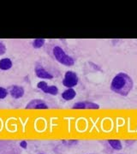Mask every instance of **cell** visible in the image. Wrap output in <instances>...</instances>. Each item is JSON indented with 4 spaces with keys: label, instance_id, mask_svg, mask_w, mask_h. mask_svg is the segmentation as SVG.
<instances>
[{
    "label": "cell",
    "instance_id": "6da1fadb",
    "mask_svg": "<svg viewBox=\"0 0 137 154\" xmlns=\"http://www.w3.org/2000/svg\"><path fill=\"white\" fill-rule=\"evenodd\" d=\"M134 86L131 77L128 75L126 73H119L114 76L111 83V89L116 94L127 96L129 94Z\"/></svg>",
    "mask_w": 137,
    "mask_h": 154
},
{
    "label": "cell",
    "instance_id": "7a4b0ae2",
    "mask_svg": "<svg viewBox=\"0 0 137 154\" xmlns=\"http://www.w3.org/2000/svg\"><path fill=\"white\" fill-rule=\"evenodd\" d=\"M53 55L56 60L65 66H72L75 63V60L70 56L67 55L65 51L60 46H55L53 48Z\"/></svg>",
    "mask_w": 137,
    "mask_h": 154
},
{
    "label": "cell",
    "instance_id": "3957f363",
    "mask_svg": "<svg viewBox=\"0 0 137 154\" xmlns=\"http://www.w3.org/2000/svg\"><path fill=\"white\" fill-rule=\"evenodd\" d=\"M78 76L73 71H67L63 80V85L67 88H73L78 84Z\"/></svg>",
    "mask_w": 137,
    "mask_h": 154
},
{
    "label": "cell",
    "instance_id": "277c9868",
    "mask_svg": "<svg viewBox=\"0 0 137 154\" xmlns=\"http://www.w3.org/2000/svg\"><path fill=\"white\" fill-rule=\"evenodd\" d=\"M26 109H49V106L40 99H33L26 106Z\"/></svg>",
    "mask_w": 137,
    "mask_h": 154
},
{
    "label": "cell",
    "instance_id": "5b68a950",
    "mask_svg": "<svg viewBox=\"0 0 137 154\" xmlns=\"http://www.w3.org/2000/svg\"><path fill=\"white\" fill-rule=\"evenodd\" d=\"M9 94H11V97L14 98V99H20L23 97V95L25 94V91H24V88L20 86H12L10 88V91H9Z\"/></svg>",
    "mask_w": 137,
    "mask_h": 154
},
{
    "label": "cell",
    "instance_id": "8992f818",
    "mask_svg": "<svg viewBox=\"0 0 137 154\" xmlns=\"http://www.w3.org/2000/svg\"><path fill=\"white\" fill-rule=\"evenodd\" d=\"M99 105L92 102H78L73 105L72 109H99Z\"/></svg>",
    "mask_w": 137,
    "mask_h": 154
},
{
    "label": "cell",
    "instance_id": "52a82bcc",
    "mask_svg": "<svg viewBox=\"0 0 137 154\" xmlns=\"http://www.w3.org/2000/svg\"><path fill=\"white\" fill-rule=\"evenodd\" d=\"M35 74L40 79H48L51 80L53 78V75L50 74L47 70H45L42 66H36L35 68Z\"/></svg>",
    "mask_w": 137,
    "mask_h": 154
},
{
    "label": "cell",
    "instance_id": "ba28073f",
    "mask_svg": "<svg viewBox=\"0 0 137 154\" xmlns=\"http://www.w3.org/2000/svg\"><path fill=\"white\" fill-rule=\"evenodd\" d=\"M12 61L8 58V57H5V58H2L0 59V69L1 70H9L10 69L12 68Z\"/></svg>",
    "mask_w": 137,
    "mask_h": 154
},
{
    "label": "cell",
    "instance_id": "9c48e42d",
    "mask_svg": "<svg viewBox=\"0 0 137 154\" xmlns=\"http://www.w3.org/2000/svg\"><path fill=\"white\" fill-rule=\"evenodd\" d=\"M76 92L73 88H67L62 94V97L65 100H71L76 97Z\"/></svg>",
    "mask_w": 137,
    "mask_h": 154
},
{
    "label": "cell",
    "instance_id": "30bf717a",
    "mask_svg": "<svg viewBox=\"0 0 137 154\" xmlns=\"http://www.w3.org/2000/svg\"><path fill=\"white\" fill-rule=\"evenodd\" d=\"M108 143L110 144V146L114 149V150L119 151L123 147L121 141L118 140H108Z\"/></svg>",
    "mask_w": 137,
    "mask_h": 154
},
{
    "label": "cell",
    "instance_id": "8fae6325",
    "mask_svg": "<svg viewBox=\"0 0 137 154\" xmlns=\"http://www.w3.org/2000/svg\"><path fill=\"white\" fill-rule=\"evenodd\" d=\"M43 92L45 94H51V95H57L58 94V88L56 86H48Z\"/></svg>",
    "mask_w": 137,
    "mask_h": 154
},
{
    "label": "cell",
    "instance_id": "7c38bea8",
    "mask_svg": "<svg viewBox=\"0 0 137 154\" xmlns=\"http://www.w3.org/2000/svg\"><path fill=\"white\" fill-rule=\"evenodd\" d=\"M45 40L44 38H35L33 41V47L35 49H39V48H41L43 45H45Z\"/></svg>",
    "mask_w": 137,
    "mask_h": 154
},
{
    "label": "cell",
    "instance_id": "4fadbf2b",
    "mask_svg": "<svg viewBox=\"0 0 137 154\" xmlns=\"http://www.w3.org/2000/svg\"><path fill=\"white\" fill-rule=\"evenodd\" d=\"M8 94H9V91L7 89L0 87V99H5L6 97H7V95H8Z\"/></svg>",
    "mask_w": 137,
    "mask_h": 154
},
{
    "label": "cell",
    "instance_id": "5bb4252c",
    "mask_svg": "<svg viewBox=\"0 0 137 154\" xmlns=\"http://www.w3.org/2000/svg\"><path fill=\"white\" fill-rule=\"evenodd\" d=\"M47 87H48V84L45 82H44V81H41V82H39L37 84V88L39 89H40L41 91H44L45 89L47 88Z\"/></svg>",
    "mask_w": 137,
    "mask_h": 154
},
{
    "label": "cell",
    "instance_id": "9a60e30c",
    "mask_svg": "<svg viewBox=\"0 0 137 154\" xmlns=\"http://www.w3.org/2000/svg\"><path fill=\"white\" fill-rule=\"evenodd\" d=\"M5 51H6L5 45L3 44V43H1V42H0V56L3 55V54H5Z\"/></svg>",
    "mask_w": 137,
    "mask_h": 154
},
{
    "label": "cell",
    "instance_id": "2e32d148",
    "mask_svg": "<svg viewBox=\"0 0 137 154\" xmlns=\"http://www.w3.org/2000/svg\"><path fill=\"white\" fill-rule=\"evenodd\" d=\"M20 146L23 149L27 148V141H26V140H22V141H21V143H20Z\"/></svg>",
    "mask_w": 137,
    "mask_h": 154
}]
</instances>
